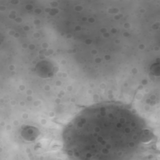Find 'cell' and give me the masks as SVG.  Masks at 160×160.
Returning <instances> with one entry per match:
<instances>
[{
	"label": "cell",
	"instance_id": "cell-1",
	"mask_svg": "<svg viewBox=\"0 0 160 160\" xmlns=\"http://www.w3.org/2000/svg\"><path fill=\"white\" fill-rule=\"evenodd\" d=\"M69 154L82 159H118L134 155L152 138L145 122L125 106L100 104L79 112L64 132Z\"/></svg>",
	"mask_w": 160,
	"mask_h": 160
}]
</instances>
